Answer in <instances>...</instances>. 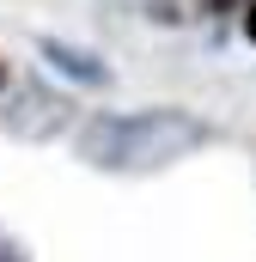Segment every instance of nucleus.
I'll return each instance as SVG.
<instances>
[{
    "mask_svg": "<svg viewBox=\"0 0 256 262\" xmlns=\"http://www.w3.org/2000/svg\"><path fill=\"white\" fill-rule=\"evenodd\" d=\"M61 122H67V104L55 92H25V98L6 110V128L18 134V140H49Z\"/></svg>",
    "mask_w": 256,
    "mask_h": 262,
    "instance_id": "nucleus-2",
    "label": "nucleus"
},
{
    "mask_svg": "<svg viewBox=\"0 0 256 262\" xmlns=\"http://www.w3.org/2000/svg\"><path fill=\"white\" fill-rule=\"evenodd\" d=\"M43 55L61 67L67 79H86V85H104V79H110V67L98 61L92 49H73V43H61V37H43Z\"/></svg>",
    "mask_w": 256,
    "mask_h": 262,
    "instance_id": "nucleus-3",
    "label": "nucleus"
},
{
    "mask_svg": "<svg viewBox=\"0 0 256 262\" xmlns=\"http://www.w3.org/2000/svg\"><path fill=\"white\" fill-rule=\"evenodd\" d=\"M207 128L183 110H140V116H92L79 134V159L98 171H159L201 146Z\"/></svg>",
    "mask_w": 256,
    "mask_h": 262,
    "instance_id": "nucleus-1",
    "label": "nucleus"
},
{
    "mask_svg": "<svg viewBox=\"0 0 256 262\" xmlns=\"http://www.w3.org/2000/svg\"><path fill=\"white\" fill-rule=\"evenodd\" d=\"M0 262H18V250H12V244H6V238H0Z\"/></svg>",
    "mask_w": 256,
    "mask_h": 262,
    "instance_id": "nucleus-4",
    "label": "nucleus"
},
{
    "mask_svg": "<svg viewBox=\"0 0 256 262\" xmlns=\"http://www.w3.org/2000/svg\"><path fill=\"white\" fill-rule=\"evenodd\" d=\"M244 25H250V43H256V0H250V12H244Z\"/></svg>",
    "mask_w": 256,
    "mask_h": 262,
    "instance_id": "nucleus-5",
    "label": "nucleus"
},
{
    "mask_svg": "<svg viewBox=\"0 0 256 262\" xmlns=\"http://www.w3.org/2000/svg\"><path fill=\"white\" fill-rule=\"evenodd\" d=\"M0 79H6V73H0Z\"/></svg>",
    "mask_w": 256,
    "mask_h": 262,
    "instance_id": "nucleus-6",
    "label": "nucleus"
}]
</instances>
